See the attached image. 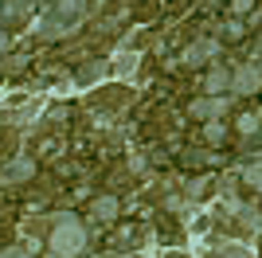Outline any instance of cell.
<instances>
[{"label": "cell", "mask_w": 262, "mask_h": 258, "mask_svg": "<svg viewBox=\"0 0 262 258\" xmlns=\"http://www.w3.org/2000/svg\"><path fill=\"white\" fill-rule=\"evenodd\" d=\"M86 227L78 223V215L59 211L51 219V231H47V258H82L86 254Z\"/></svg>", "instance_id": "1"}, {"label": "cell", "mask_w": 262, "mask_h": 258, "mask_svg": "<svg viewBox=\"0 0 262 258\" xmlns=\"http://www.w3.org/2000/svg\"><path fill=\"white\" fill-rule=\"evenodd\" d=\"M82 20H86V0H51L47 12L35 20V35L39 39H63V35L78 32Z\"/></svg>", "instance_id": "2"}, {"label": "cell", "mask_w": 262, "mask_h": 258, "mask_svg": "<svg viewBox=\"0 0 262 258\" xmlns=\"http://www.w3.org/2000/svg\"><path fill=\"white\" fill-rule=\"evenodd\" d=\"M231 90L235 94H258L262 90V67L258 63H243V67H235V75H231Z\"/></svg>", "instance_id": "3"}, {"label": "cell", "mask_w": 262, "mask_h": 258, "mask_svg": "<svg viewBox=\"0 0 262 258\" xmlns=\"http://www.w3.org/2000/svg\"><path fill=\"white\" fill-rule=\"evenodd\" d=\"M227 98H219V94H204V98H192V102H188V114H192V118L196 121H215L219 114H227Z\"/></svg>", "instance_id": "4"}, {"label": "cell", "mask_w": 262, "mask_h": 258, "mask_svg": "<svg viewBox=\"0 0 262 258\" xmlns=\"http://www.w3.org/2000/svg\"><path fill=\"white\" fill-rule=\"evenodd\" d=\"M215 51H219V43H215V39H196V43H188V47H184V55H180V67H204Z\"/></svg>", "instance_id": "5"}, {"label": "cell", "mask_w": 262, "mask_h": 258, "mask_svg": "<svg viewBox=\"0 0 262 258\" xmlns=\"http://www.w3.org/2000/svg\"><path fill=\"white\" fill-rule=\"evenodd\" d=\"M35 176V161L28 157V153H20V157H12L8 164H4V184H24V180H32Z\"/></svg>", "instance_id": "6"}, {"label": "cell", "mask_w": 262, "mask_h": 258, "mask_svg": "<svg viewBox=\"0 0 262 258\" xmlns=\"http://www.w3.org/2000/svg\"><path fill=\"white\" fill-rule=\"evenodd\" d=\"M110 71H114V63H106V59H94V63H86L82 71H75V86H78V90H86V86H94L98 78H106Z\"/></svg>", "instance_id": "7"}, {"label": "cell", "mask_w": 262, "mask_h": 258, "mask_svg": "<svg viewBox=\"0 0 262 258\" xmlns=\"http://www.w3.org/2000/svg\"><path fill=\"white\" fill-rule=\"evenodd\" d=\"M32 12V0H4V8H0V16H4V28H16V24H24V16Z\"/></svg>", "instance_id": "8"}, {"label": "cell", "mask_w": 262, "mask_h": 258, "mask_svg": "<svg viewBox=\"0 0 262 258\" xmlns=\"http://www.w3.org/2000/svg\"><path fill=\"white\" fill-rule=\"evenodd\" d=\"M223 90H231V71L227 67H211L204 75V94H223Z\"/></svg>", "instance_id": "9"}, {"label": "cell", "mask_w": 262, "mask_h": 258, "mask_svg": "<svg viewBox=\"0 0 262 258\" xmlns=\"http://www.w3.org/2000/svg\"><path fill=\"white\" fill-rule=\"evenodd\" d=\"M94 219H98V223H114V219H118V200H114V196L94 200Z\"/></svg>", "instance_id": "10"}, {"label": "cell", "mask_w": 262, "mask_h": 258, "mask_svg": "<svg viewBox=\"0 0 262 258\" xmlns=\"http://www.w3.org/2000/svg\"><path fill=\"white\" fill-rule=\"evenodd\" d=\"M258 125H262V114H258V110H251V114H243V118L235 121V129H239L243 137H251V133H258Z\"/></svg>", "instance_id": "11"}, {"label": "cell", "mask_w": 262, "mask_h": 258, "mask_svg": "<svg viewBox=\"0 0 262 258\" xmlns=\"http://www.w3.org/2000/svg\"><path fill=\"white\" fill-rule=\"evenodd\" d=\"M235 215L243 219V227H247V231H262V211H258V207H247V204H243Z\"/></svg>", "instance_id": "12"}, {"label": "cell", "mask_w": 262, "mask_h": 258, "mask_svg": "<svg viewBox=\"0 0 262 258\" xmlns=\"http://www.w3.org/2000/svg\"><path fill=\"white\" fill-rule=\"evenodd\" d=\"M223 137H227V125H223V121H204V141H208V145H219Z\"/></svg>", "instance_id": "13"}, {"label": "cell", "mask_w": 262, "mask_h": 258, "mask_svg": "<svg viewBox=\"0 0 262 258\" xmlns=\"http://www.w3.org/2000/svg\"><path fill=\"white\" fill-rule=\"evenodd\" d=\"M219 32H223V39H243V35H247V24H243L239 16H231V20L223 24Z\"/></svg>", "instance_id": "14"}, {"label": "cell", "mask_w": 262, "mask_h": 258, "mask_svg": "<svg viewBox=\"0 0 262 258\" xmlns=\"http://www.w3.org/2000/svg\"><path fill=\"white\" fill-rule=\"evenodd\" d=\"M215 258H254L247 247H239V243H223V247L215 250Z\"/></svg>", "instance_id": "15"}, {"label": "cell", "mask_w": 262, "mask_h": 258, "mask_svg": "<svg viewBox=\"0 0 262 258\" xmlns=\"http://www.w3.org/2000/svg\"><path fill=\"white\" fill-rule=\"evenodd\" d=\"M184 192H188V200H204V196L211 192V180H200V176H196V180H188Z\"/></svg>", "instance_id": "16"}, {"label": "cell", "mask_w": 262, "mask_h": 258, "mask_svg": "<svg viewBox=\"0 0 262 258\" xmlns=\"http://www.w3.org/2000/svg\"><path fill=\"white\" fill-rule=\"evenodd\" d=\"M133 67H137V55L133 51H125V55L114 59V71H118V75H133Z\"/></svg>", "instance_id": "17"}, {"label": "cell", "mask_w": 262, "mask_h": 258, "mask_svg": "<svg viewBox=\"0 0 262 258\" xmlns=\"http://www.w3.org/2000/svg\"><path fill=\"white\" fill-rule=\"evenodd\" d=\"M243 180L251 184V188H262V161L251 164V168H243Z\"/></svg>", "instance_id": "18"}, {"label": "cell", "mask_w": 262, "mask_h": 258, "mask_svg": "<svg viewBox=\"0 0 262 258\" xmlns=\"http://www.w3.org/2000/svg\"><path fill=\"white\" fill-rule=\"evenodd\" d=\"M254 8V0H231V16H247Z\"/></svg>", "instance_id": "19"}, {"label": "cell", "mask_w": 262, "mask_h": 258, "mask_svg": "<svg viewBox=\"0 0 262 258\" xmlns=\"http://www.w3.org/2000/svg\"><path fill=\"white\" fill-rule=\"evenodd\" d=\"M4 67H8V71H24V67H28V55H16V59L8 55V63H4Z\"/></svg>", "instance_id": "20"}, {"label": "cell", "mask_w": 262, "mask_h": 258, "mask_svg": "<svg viewBox=\"0 0 262 258\" xmlns=\"http://www.w3.org/2000/svg\"><path fill=\"white\" fill-rule=\"evenodd\" d=\"M4 258H32V254H28L24 247H8V250H4Z\"/></svg>", "instance_id": "21"}, {"label": "cell", "mask_w": 262, "mask_h": 258, "mask_svg": "<svg viewBox=\"0 0 262 258\" xmlns=\"http://www.w3.org/2000/svg\"><path fill=\"white\" fill-rule=\"evenodd\" d=\"M254 63H258V67H262V39H258V43H254Z\"/></svg>", "instance_id": "22"}, {"label": "cell", "mask_w": 262, "mask_h": 258, "mask_svg": "<svg viewBox=\"0 0 262 258\" xmlns=\"http://www.w3.org/2000/svg\"><path fill=\"white\" fill-rule=\"evenodd\" d=\"M168 258H188V254H184V250H172V254H168Z\"/></svg>", "instance_id": "23"}, {"label": "cell", "mask_w": 262, "mask_h": 258, "mask_svg": "<svg viewBox=\"0 0 262 258\" xmlns=\"http://www.w3.org/2000/svg\"><path fill=\"white\" fill-rule=\"evenodd\" d=\"M258 196H262V188H258Z\"/></svg>", "instance_id": "24"}]
</instances>
